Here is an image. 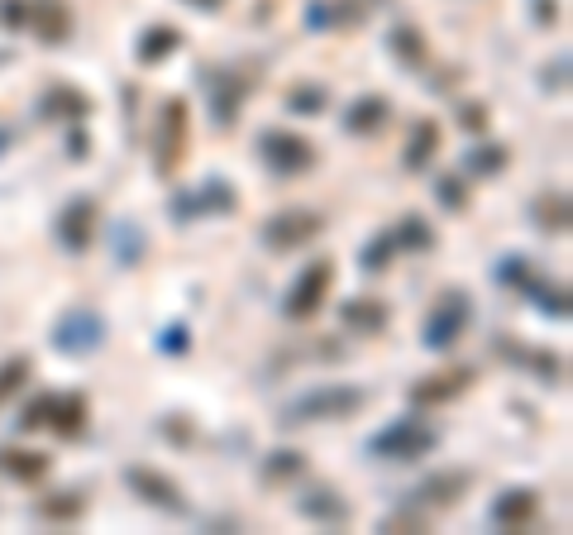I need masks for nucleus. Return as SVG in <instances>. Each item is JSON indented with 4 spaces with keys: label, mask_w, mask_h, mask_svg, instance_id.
Here are the masks:
<instances>
[{
    "label": "nucleus",
    "mask_w": 573,
    "mask_h": 535,
    "mask_svg": "<svg viewBox=\"0 0 573 535\" xmlns=\"http://www.w3.org/2000/svg\"><path fill=\"white\" fill-rule=\"evenodd\" d=\"M369 393L363 387H316V393H302L292 402V407L282 411V421L292 426H306V421H344V416H354Z\"/></svg>",
    "instance_id": "f257e3e1"
},
{
    "label": "nucleus",
    "mask_w": 573,
    "mask_h": 535,
    "mask_svg": "<svg viewBox=\"0 0 573 535\" xmlns=\"http://www.w3.org/2000/svg\"><path fill=\"white\" fill-rule=\"evenodd\" d=\"M258 153H264V163L282 177H302L316 167V143L292 135V129H264V135H258Z\"/></svg>",
    "instance_id": "f03ea898"
},
{
    "label": "nucleus",
    "mask_w": 573,
    "mask_h": 535,
    "mask_svg": "<svg viewBox=\"0 0 573 535\" xmlns=\"http://www.w3.org/2000/svg\"><path fill=\"white\" fill-rule=\"evenodd\" d=\"M440 445L435 426L416 421V416H407V421H393L387 430H377L373 435V454L377 460H421V454H430Z\"/></svg>",
    "instance_id": "7ed1b4c3"
},
{
    "label": "nucleus",
    "mask_w": 573,
    "mask_h": 535,
    "mask_svg": "<svg viewBox=\"0 0 573 535\" xmlns=\"http://www.w3.org/2000/svg\"><path fill=\"white\" fill-rule=\"evenodd\" d=\"M330 287H335V264H330V258H316V264H306L302 278H296L292 292H286V316H292V321H311V316H316V311L325 306Z\"/></svg>",
    "instance_id": "20e7f679"
},
{
    "label": "nucleus",
    "mask_w": 573,
    "mask_h": 535,
    "mask_svg": "<svg viewBox=\"0 0 573 535\" xmlns=\"http://www.w3.org/2000/svg\"><path fill=\"white\" fill-rule=\"evenodd\" d=\"M468 321H473V306H468V296L459 292V287H449V292L435 302V311H430V321H425V345L430 349L459 345V335L468 330Z\"/></svg>",
    "instance_id": "39448f33"
},
{
    "label": "nucleus",
    "mask_w": 573,
    "mask_h": 535,
    "mask_svg": "<svg viewBox=\"0 0 573 535\" xmlns=\"http://www.w3.org/2000/svg\"><path fill=\"white\" fill-rule=\"evenodd\" d=\"M325 230V216L320 211H306V206H296V211H278L264 225V244L268 249H278V254H286V249H302V244H311L316 234Z\"/></svg>",
    "instance_id": "423d86ee"
},
{
    "label": "nucleus",
    "mask_w": 573,
    "mask_h": 535,
    "mask_svg": "<svg viewBox=\"0 0 573 535\" xmlns=\"http://www.w3.org/2000/svg\"><path fill=\"white\" fill-rule=\"evenodd\" d=\"M187 129H191V115H187V101L173 96L159 115V139H153V149H159V173L167 177L173 167L187 159Z\"/></svg>",
    "instance_id": "0eeeda50"
},
{
    "label": "nucleus",
    "mask_w": 573,
    "mask_h": 535,
    "mask_svg": "<svg viewBox=\"0 0 573 535\" xmlns=\"http://www.w3.org/2000/svg\"><path fill=\"white\" fill-rule=\"evenodd\" d=\"M101 339H106V321H101L91 306L62 311L58 325H54V345L68 349V354H91V349H101Z\"/></svg>",
    "instance_id": "6e6552de"
},
{
    "label": "nucleus",
    "mask_w": 573,
    "mask_h": 535,
    "mask_svg": "<svg viewBox=\"0 0 573 535\" xmlns=\"http://www.w3.org/2000/svg\"><path fill=\"white\" fill-rule=\"evenodd\" d=\"M125 482L139 492L143 502L163 507V512H187V498H182L177 478L159 474V468H149V464H129V468H125Z\"/></svg>",
    "instance_id": "1a4fd4ad"
},
{
    "label": "nucleus",
    "mask_w": 573,
    "mask_h": 535,
    "mask_svg": "<svg viewBox=\"0 0 573 535\" xmlns=\"http://www.w3.org/2000/svg\"><path fill=\"white\" fill-rule=\"evenodd\" d=\"M96 220H101L96 201H86V197L68 201V211L58 216V244L72 254H86L91 244H96Z\"/></svg>",
    "instance_id": "9d476101"
},
{
    "label": "nucleus",
    "mask_w": 573,
    "mask_h": 535,
    "mask_svg": "<svg viewBox=\"0 0 573 535\" xmlns=\"http://www.w3.org/2000/svg\"><path fill=\"white\" fill-rule=\"evenodd\" d=\"M468 488H473V474H468V468H449V474H435L416 488V507H421V512H445V507L464 502Z\"/></svg>",
    "instance_id": "9b49d317"
},
{
    "label": "nucleus",
    "mask_w": 573,
    "mask_h": 535,
    "mask_svg": "<svg viewBox=\"0 0 573 535\" xmlns=\"http://www.w3.org/2000/svg\"><path fill=\"white\" fill-rule=\"evenodd\" d=\"M86 416H91V407H86L82 393H48V397H44V426L58 430L62 440H77V435H82V430H86Z\"/></svg>",
    "instance_id": "f8f14e48"
},
{
    "label": "nucleus",
    "mask_w": 573,
    "mask_h": 535,
    "mask_svg": "<svg viewBox=\"0 0 573 535\" xmlns=\"http://www.w3.org/2000/svg\"><path fill=\"white\" fill-rule=\"evenodd\" d=\"M473 387V369H445V373H430L411 387V402L416 407H440V402H454Z\"/></svg>",
    "instance_id": "ddd939ff"
},
{
    "label": "nucleus",
    "mask_w": 573,
    "mask_h": 535,
    "mask_svg": "<svg viewBox=\"0 0 573 535\" xmlns=\"http://www.w3.org/2000/svg\"><path fill=\"white\" fill-rule=\"evenodd\" d=\"M230 216L234 211V191H230V182H201L197 191H187V197H177L173 201V216L182 220H197V216Z\"/></svg>",
    "instance_id": "4468645a"
},
{
    "label": "nucleus",
    "mask_w": 573,
    "mask_h": 535,
    "mask_svg": "<svg viewBox=\"0 0 573 535\" xmlns=\"http://www.w3.org/2000/svg\"><path fill=\"white\" fill-rule=\"evenodd\" d=\"M258 77L254 72H211L206 77V86L215 91V120L220 125H234V115H239V101L254 91Z\"/></svg>",
    "instance_id": "2eb2a0df"
},
{
    "label": "nucleus",
    "mask_w": 573,
    "mask_h": 535,
    "mask_svg": "<svg viewBox=\"0 0 573 535\" xmlns=\"http://www.w3.org/2000/svg\"><path fill=\"white\" fill-rule=\"evenodd\" d=\"M540 512V502H536V492L530 488H506L498 502H492V526H506V531H521V526H530Z\"/></svg>",
    "instance_id": "dca6fc26"
},
{
    "label": "nucleus",
    "mask_w": 573,
    "mask_h": 535,
    "mask_svg": "<svg viewBox=\"0 0 573 535\" xmlns=\"http://www.w3.org/2000/svg\"><path fill=\"white\" fill-rule=\"evenodd\" d=\"M30 30L44 38V44H62L72 30V10L62 0H30Z\"/></svg>",
    "instance_id": "f3484780"
},
{
    "label": "nucleus",
    "mask_w": 573,
    "mask_h": 535,
    "mask_svg": "<svg viewBox=\"0 0 573 535\" xmlns=\"http://www.w3.org/2000/svg\"><path fill=\"white\" fill-rule=\"evenodd\" d=\"M387 120H393V106H387V96H359L354 106H349L344 125L349 135H377Z\"/></svg>",
    "instance_id": "a211bd4d"
},
{
    "label": "nucleus",
    "mask_w": 573,
    "mask_h": 535,
    "mask_svg": "<svg viewBox=\"0 0 573 535\" xmlns=\"http://www.w3.org/2000/svg\"><path fill=\"white\" fill-rule=\"evenodd\" d=\"M344 325L359 335H383L387 330V306L377 302V296H359V302H344Z\"/></svg>",
    "instance_id": "6ab92c4d"
},
{
    "label": "nucleus",
    "mask_w": 573,
    "mask_h": 535,
    "mask_svg": "<svg viewBox=\"0 0 573 535\" xmlns=\"http://www.w3.org/2000/svg\"><path fill=\"white\" fill-rule=\"evenodd\" d=\"M435 149H440V125H435V120H421V125L411 129V139H407L401 167H407V173H421V167L435 159Z\"/></svg>",
    "instance_id": "aec40b11"
},
{
    "label": "nucleus",
    "mask_w": 573,
    "mask_h": 535,
    "mask_svg": "<svg viewBox=\"0 0 573 535\" xmlns=\"http://www.w3.org/2000/svg\"><path fill=\"white\" fill-rule=\"evenodd\" d=\"M86 111H91V96H86V91H77V86H54L44 96V115H48V120H58V115H62V120H82Z\"/></svg>",
    "instance_id": "412c9836"
},
{
    "label": "nucleus",
    "mask_w": 573,
    "mask_h": 535,
    "mask_svg": "<svg viewBox=\"0 0 573 535\" xmlns=\"http://www.w3.org/2000/svg\"><path fill=\"white\" fill-rule=\"evenodd\" d=\"M0 468H5L10 478H20V482H38L48 474V454H38V450H0Z\"/></svg>",
    "instance_id": "4be33fe9"
},
{
    "label": "nucleus",
    "mask_w": 573,
    "mask_h": 535,
    "mask_svg": "<svg viewBox=\"0 0 573 535\" xmlns=\"http://www.w3.org/2000/svg\"><path fill=\"white\" fill-rule=\"evenodd\" d=\"M363 20V5L359 0H316L311 5V24H325V30H349V24H359Z\"/></svg>",
    "instance_id": "5701e85b"
},
{
    "label": "nucleus",
    "mask_w": 573,
    "mask_h": 535,
    "mask_svg": "<svg viewBox=\"0 0 573 535\" xmlns=\"http://www.w3.org/2000/svg\"><path fill=\"white\" fill-rule=\"evenodd\" d=\"M177 48H182V34L173 24H153V30L139 38V62H163L167 54H177Z\"/></svg>",
    "instance_id": "b1692460"
},
{
    "label": "nucleus",
    "mask_w": 573,
    "mask_h": 535,
    "mask_svg": "<svg viewBox=\"0 0 573 535\" xmlns=\"http://www.w3.org/2000/svg\"><path fill=\"white\" fill-rule=\"evenodd\" d=\"M302 512L311 521H325V526H344V521H349V502H340L330 488H320V492H311V498L302 502Z\"/></svg>",
    "instance_id": "393cba45"
},
{
    "label": "nucleus",
    "mask_w": 573,
    "mask_h": 535,
    "mask_svg": "<svg viewBox=\"0 0 573 535\" xmlns=\"http://www.w3.org/2000/svg\"><path fill=\"white\" fill-rule=\"evenodd\" d=\"M540 230H569V191H545L536 201Z\"/></svg>",
    "instance_id": "a878e982"
},
{
    "label": "nucleus",
    "mask_w": 573,
    "mask_h": 535,
    "mask_svg": "<svg viewBox=\"0 0 573 535\" xmlns=\"http://www.w3.org/2000/svg\"><path fill=\"white\" fill-rule=\"evenodd\" d=\"M393 244H397L401 254H407V249H430V244H435V234H430V225H425L421 216H407V220H401V225L393 230Z\"/></svg>",
    "instance_id": "bb28decb"
},
{
    "label": "nucleus",
    "mask_w": 573,
    "mask_h": 535,
    "mask_svg": "<svg viewBox=\"0 0 573 535\" xmlns=\"http://www.w3.org/2000/svg\"><path fill=\"white\" fill-rule=\"evenodd\" d=\"M302 468H306V460L296 450H278L264 464V482H292V478H302Z\"/></svg>",
    "instance_id": "cd10ccee"
},
{
    "label": "nucleus",
    "mask_w": 573,
    "mask_h": 535,
    "mask_svg": "<svg viewBox=\"0 0 573 535\" xmlns=\"http://www.w3.org/2000/svg\"><path fill=\"white\" fill-rule=\"evenodd\" d=\"M502 167H506L502 143H478V149L468 153V173H478V177H492V173H502Z\"/></svg>",
    "instance_id": "c85d7f7f"
},
{
    "label": "nucleus",
    "mask_w": 573,
    "mask_h": 535,
    "mask_svg": "<svg viewBox=\"0 0 573 535\" xmlns=\"http://www.w3.org/2000/svg\"><path fill=\"white\" fill-rule=\"evenodd\" d=\"M286 106H292L296 115H320L325 106H330V91L325 86H292L286 91Z\"/></svg>",
    "instance_id": "c756f323"
},
{
    "label": "nucleus",
    "mask_w": 573,
    "mask_h": 535,
    "mask_svg": "<svg viewBox=\"0 0 573 535\" xmlns=\"http://www.w3.org/2000/svg\"><path fill=\"white\" fill-rule=\"evenodd\" d=\"M82 512H86V498H77V492L72 498H44L38 502V516L44 521H77Z\"/></svg>",
    "instance_id": "7c9ffc66"
},
{
    "label": "nucleus",
    "mask_w": 573,
    "mask_h": 535,
    "mask_svg": "<svg viewBox=\"0 0 573 535\" xmlns=\"http://www.w3.org/2000/svg\"><path fill=\"white\" fill-rule=\"evenodd\" d=\"M393 254H397V244H393V230H387V234H377L369 249H363V264H369L373 272H383L387 264H393Z\"/></svg>",
    "instance_id": "2f4dec72"
},
{
    "label": "nucleus",
    "mask_w": 573,
    "mask_h": 535,
    "mask_svg": "<svg viewBox=\"0 0 573 535\" xmlns=\"http://www.w3.org/2000/svg\"><path fill=\"white\" fill-rule=\"evenodd\" d=\"M24 377H30V359H10V363H0V402L15 393V387H24Z\"/></svg>",
    "instance_id": "473e14b6"
},
{
    "label": "nucleus",
    "mask_w": 573,
    "mask_h": 535,
    "mask_svg": "<svg viewBox=\"0 0 573 535\" xmlns=\"http://www.w3.org/2000/svg\"><path fill=\"white\" fill-rule=\"evenodd\" d=\"M435 197H440V206H449V211H464V206H468V191H464L459 177H440L435 182Z\"/></svg>",
    "instance_id": "72a5a7b5"
},
{
    "label": "nucleus",
    "mask_w": 573,
    "mask_h": 535,
    "mask_svg": "<svg viewBox=\"0 0 573 535\" xmlns=\"http://www.w3.org/2000/svg\"><path fill=\"white\" fill-rule=\"evenodd\" d=\"M393 48H397V58H407V62H421L425 58V44H421V34H416V30H397Z\"/></svg>",
    "instance_id": "f704fd0d"
},
{
    "label": "nucleus",
    "mask_w": 573,
    "mask_h": 535,
    "mask_svg": "<svg viewBox=\"0 0 573 535\" xmlns=\"http://www.w3.org/2000/svg\"><path fill=\"white\" fill-rule=\"evenodd\" d=\"M0 20H5L10 30H20V24H30V5H24V0H5V5H0Z\"/></svg>",
    "instance_id": "c9c22d12"
},
{
    "label": "nucleus",
    "mask_w": 573,
    "mask_h": 535,
    "mask_svg": "<svg viewBox=\"0 0 573 535\" xmlns=\"http://www.w3.org/2000/svg\"><path fill=\"white\" fill-rule=\"evenodd\" d=\"M459 125L464 129H488V106H464L459 111Z\"/></svg>",
    "instance_id": "e433bc0d"
},
{
    "label": "nucleus",
    "mask_w": 573,
    "mask_h": 535,
    "mask_svg": "<svg viewBox=\"0 0 573 535\" xmlns=\"http://www.w3.org/2000/svg\"><path fill=\"white\" fill-rule=\"evenodd\" d=\"M163 349H177V354H182V349H187V330H182V325H177V330H167L163 335Z\"/></svg>",
    "instance_id": "4c0bfd02"
},
{
    "label": "nucleus",
    "mask_w": 573,
    "mask_h": 535,
    "mask_svg": "<svg viewBox=\"0 0 573 535\" xmlns=\"http://www.w3.org/2000/svg\"><path fill=\"white\" fill-rule=\"evenodd\" d=\"M187 5H197V10H220L225 0H187Z\"/></svg>",
    "instance_id": "58836bf2"
}]
</instances>
